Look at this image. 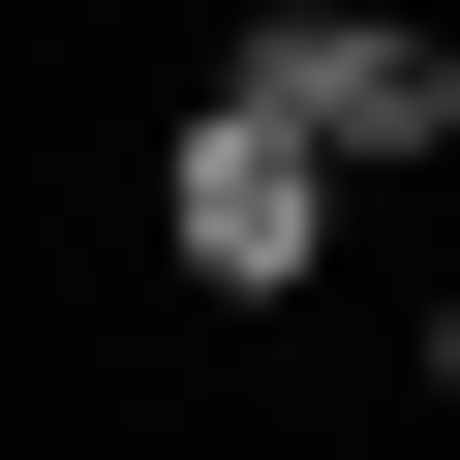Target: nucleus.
Segmentation results:
<instances>
[{
    "instance_id": "f257e3e1",
    "label": "nucleus",
    "mask_w": 460,
    "mask_h": 460,
    "mask_svg": "<svg viewBox=\"0 0 460 460\" xmlns=\"http://www.w3.org/2000/svg\"><path fill=\"white\" fill-rule=\"evenodd\" d=\"M215 123H277L307 184H399V154H460V31L429 0H277V31L215 62Z\"/></svg>"
},
{
    "instance_id": "f03ea898",
    "label": "nucleus",
    "mask_w": 460,
    "mask_h": 460,
    "mask_svg": "<svg viewBox=\"0 0 460 460\" xmlns=\"http://www.w3.org/2000/svg\"><path fill=\"white\" fill-rule=\"evenodd\" d=\"M154 277H184V307H307V277H338V184H307L277 123H184V154H154Z\"/></svg>"
},
{
    "instance_id": "7ed1b4c3",
    "label": "nucleus",
    "mask_w": 460,
    "mask_h": 460,
    "mask_svg": "<svg viewBox=\"0 0 460 460\" xmlns=\"http://www.w3.org/2000/svg\"><path fill=\"white\" fill-rule=\"evenodd\" d=\"M399 368H429V429H460V307H429V338H399Z\"/></svg>"
}]
</instances>
